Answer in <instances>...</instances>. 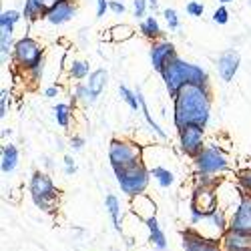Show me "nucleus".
<instances>
[{"instance_id":"a18cd8bd","label":"nucleus","mask_w":251,"mask_h":251,"mask_svg":"<svg viewBox=\"0 0 251 251\" xmlns=\"http://www.w3.org/2000/svg\"><path fill=\"white\" fill-rule=\"evenodd\" d=\"M229 2H233V0H219V4H229Z\"/></svg>"},{"instance_id":"4be33fe9","label":"nucleus","mask_w":251,"mask_h":251,"mask_svg":"<svg viewBox=\"0 0 251 251\" xmlns=\"http://www.w3.org/2000/svg\"><path fill=\"white\" fill-rule=\"evenodd\" d=\"M104 207L111 215V221H113V227L117 233H123V213H121V199L113 193H109L104 197Z\"/></svg>"},{"instance_id":"e433bc0d","label":"nucleus","mask_w":251,"mask_h":251,"mask_svg":"<svg viewBox=\"0 0 251 251\" xmlns=\"http://www.w3.org/2000/svg\"><path fill=\"white\" fill-rule=\"evenodd\" d=\"M45 65H47V58H43V60H40L38 62V65L30 71V73H26L28 76H30V80L32 82H36V80H40V78H43V73H45Z\"/></svg>"},{"instance_id":"a211bd4d","label":"nucleus","mask_w":251,"mask_h":251,"mask_svg":"<svg viewBox=\"0 0 251 251\" xmlns=\"http://www.w3.org/2000/svg\"><path fill=\"white\" fill-rule=\"evenodd\" d=\"M221 247H223V251L247 249V247H251V235H243V233L233 231V229H227L225 235L221 237Z\"/></svg>"},{"instance_id":"79ce46f5","label":"nucleus","mask_w":251,"mask_h":251,"mask_svg":"<svg viewBox=\"0 0 251 251\" xmlns=\"http://www.w3.org/2000/svg\"><path fill=\"white\" fill-rule=\"evenodd\" d=\"M58 95H60V87L58 85H50V87L45 89V97L47 99H56Z\"/></svg>"},{"instance_id":"f257e3e1","label":"nucleus","mask_w":251,"mask_h":251,"mask_svg":"<svg viewBox=\"0 0 251 251\" xmlns=\"http://www.w3.org/2000/svg\"><path fill=\"white\" fill-rule=\"evenodd\" d=\"M213 95L211 87L187 85L173 97V125L175 129H183L187 125L207 127L211 121Z\"/></svg>"},{"instance_id":"39448f33","label":"nucleus","mask_w":251,"mask_h":251,"mask_svg":"<svg viewBox=\"0 0 251 251\" xmlns=\"http://www.w3.org/2000/svg\"><path fill=\"white\" fill-rule=\"evenodd\" d=\"M193 161V169L195 173H205V175H223L231 169V163H229V157L217 147L215 143H209L201 149V153L197 157L191 159Z\"/></svg>"},{"instance_id":"c9c22d12","label":"nucleus","mask_w":251,"mask_h":251,"mask_svg":"<svg viewBox=\"0 0 251 251\" xmlns=\"http://www.w3.org/2000/svg\"><path fill=\"white\" fill-rule=\"evenodd\" d=\"M211 18H213V23H215V25H221V26L227 25V23H229V10H227V6H225V4L217 6Z\"/></svg>"},{"instance_id":"5701e85b","label":"nucleus","mask_w":251,"mask_h":251,"mask_svg":"<svg viewBox=\"0 0 251 251\" xmlns=\"http://www.w3.org/2000/svg\"><path fill=\"white\" fill-rule=\"evenodd\" d=\"M133 36H135V28L131 25H125V23L111 26L107 30V34H102L104 40H111V43H117V45L119 43H127V40L133 38Z\"/></svg>"},{"instance_id":"9b49d317","label":"nucleus","mask_w":251,"mask_h":251,"mask_svg":"<svg viewBox=\"0 0 251 251\" xmlns=\"http://www.w3.org/2000/svg\"><path fill=\"white\" fill-rule=\"evenodd\" d=\"M243 195H245V193L241 191V187L237 185V181L231 183V181L223 179V181L217 185V203H219L221 209H225L227 215H231L235 209L239 207Z\"/></svg>"},{"instance_id":"c85d7f7f","label":"nucleus","mask_w":251,"mask_h":251,"mask_svg":"<svg viewBox=\"0 0 251 251\" xmlns=\"http://www.w3.org/2000/svg\"><path fill=\"white\" fill-rule=\"evenodd\" d=\"M119 95H121V99L129 104V109L131 111H141V100H139V97H137V91H133V89H129V87H125V85H119Z\"/></svg>"},{"instance_id":"ea45409f","label":"nucleus","mask_w":251,"mask_h":251,"mask_svg":"<svg viewBox=\"0 0 251 251\" xmlns=\"http://www.w3.org/2000/svg\"><path fill=\"white\" fill-rule=\"evenodd\" d=\"M109 10L113 14H117V16H123L125 12H127V6H125L121 0H111V2H109Z\"/></svg>"},{"instance_id":"f8f14e48","label":"nucleus","mask_w":251,"mask_h":251,"mask_svg":"<svg viewBox=\"0 0 251 251\" xmlns=\"http://www.w3.org/2000/svg\"><path fill=\"white\" fill-rule=\"evenodd\" d=\"M229 229L243 235H251V195L249 193L243 195L239 207L229 215Z\"/></svg>"},{"instance_id":"37998d69","label":"nucleus","mask_w":251,"mask_h":251,"mask_svg":"<svg viewBox=\"0 0 251 251\" xmlns=\"http://www.w3.org/2000/svg\"><path fill=\"white\" fill-rule=\"evenodd\" d=\"M38 2L43 4V8H45V10L49 12V10H50V8H52V6H54V4L58 2V0H38Z\"/></svg>"},{"instance_id":"b1692460","label":"nucleus","mask_w":251,"mask_h":251,"mask_svg":"<svg viewBox=\"0 0 251 251\" xmlns=\"http://www.w3.org/2000/svg\"><path fill=\"white\" fill-rule=\"evenodd\" d=\"M67 73H69V78L75 80V82H82L85 78L91 76V67H89V62L87 60H82V58H73L69 65H67Z\"/></svg>"},{"instance_id":"f03ea898","label":"nucleus","mask_w":251,"mask_h":251,"mask_svg":"<svg viewBox=\"0 0 251 251\" xmlns=\"http://www.w3.org/2000/svg\"><path fill=\"white\" fill-rule=\"evenodd\" d=\"M163 85L169 93V97L173 99L183 87L187 85H197V87H209V75L203 67L193 65V62H187L185 58L177 56L175 60H171L161 73Z\"/></svg>"},{"instance_id":"aec40b11","label":"nucleus","mask_w":251,"mask_h":251,"mask_svg":"<svg viewBox=\"0 0 251 251\" xmlns=\"http://www.w3.org/2000/svg\"><path fill=\"white\" fill-rule=\"evenodd\" d=\"M145 225H147V235H149L151 245L157 251H165L167 249V235H165V231L161 229V225L157 221V215L151 217V219H147V221H145Z\"/></svg>"},{"instance_id":"473e14b6","label":"nucleus","mask_w":251,"mask_h":251,"mask_svg":"<svg viewBox=\"0 0 251 251\" xmlns=\"http://www.w3.org/2000/svg\"><path fill=\"white\" fill-rule=\"evenodd\" d=\"M163 18H165L167 26H169V30H179L181 20H179V14H177L175 8H165L163 10Z\"/></svg>"},{"instance_id":"dca6fc26","label":"nucleus","mask_w":251,"mask_h":251,"mask_svg":"<svg viewBox=\"0 0 251 251\" xmlns=\"http://www.w3.org/2000/svg\"><path fill=\"white\" fill-rule=\"evenodd\" d=\"M131 213L143 221H147L157 215V205L149 193H141V195L131 197Z\"/></svg>"},{"instance_id":"2f4dec72","label":"nucleus","mask_w":251,"mask_h":251,"mask_svg":"<svg viewBox=\"0 0 251 251\" xmlns=\"http://www.w3.org/2000/svg\"><path fill=\"white\" fill-rule=\"evenodd\" d=\"M10 104H12V93L8 89H2V91H0V119H2V121L8 117Z\"/></svg>"},{"instance_id":"6e6552de","label":"nucleus","mask_w":251,"mask_h":251,"mask_svg":"<svg viewBox=\"0 0 251 251\" xmlns=\"http://www.w3.org/2000/svg\"><path fill=\"white\" fill-rule=\"evenodd\" d=\"M179 135V149L185 157H197L201 153V149L205 147V129L199 125H187V127L177 131Z\"/></svg>"},{"instance_id":"4468645a","label":"nucleus","mask_w":251,"mask_h":251,"mask_svg":"<svg viewBox=\"0 0 251 251\" xmlns=\"http://www.w3.org/2000/svg\"><path fill=\"white\" fill-rule=\"evenodd\" d=\"M76 14V4L73 0H58V2L45 14V20L52 26H62L69 20H73Z\"/></svg>"},{"instance_id":"6ab92c4d","label":"nucleus","mask_w":251,"mask_h":251,"mask_svg":"<svg viewBox=\"0 0 251 251\" xmlns=\"http://www.w3.org/2000/svg\"><path fill=\"white\" fill-rule=\"evenodd\" d=\"M18 161H20V153L16 149V145L12 143L2 145V149H0V169H2V173L10 175L18 167Z\"/></svg>"},{"instance_id":"20e7f679","label":"nucleus","mask_w":251,"mask_h":251,"mask_svg":"<svg viewBox=\"0 0 251 251\" xmlns=\"http://www.w3.org/2000/svg\"><path fill=\"white\" fill-rule=\"evenodd\" d=\"M115 177H117V183L121 187V191L127 195L129 199L135 197V195H141V193H147L149 185H151V169L145 161L141 163H135V165H129V167H123V169H113Z\"/></svg>"},{"instance_id":"1a4fd4ad","label":"nucleus","mask_w":251,"mask_h":251,"mask_svg":"<svg viewBox=\"0 0 251 251\" xmlns=\"http://www.w3.org/2000/svg\"><path fill=\"white\" fill-rule=\"evenodd\" d=\"M181 239H183V249L185 251H223L219 239L205 237L199 229H195L193 225L183 229Z\"/></svg>"},{"instance_id":"f3484780","label":"nucleus","mask_w":251,"mask_h":251,"mask_svg":"<svg viewBox=\"0 0 251 251\" xmlns=\"http://www.w3.org/2000/svg\"><path fill=\"white\" fill-rule=\"evenodd\" d=\"M191 205H197L203 211H211L215 209L217 203V189L215 187H193V193H191Z\"/></svg>"},{"instance_id":"49530a36","label":"nucleus","mask_w":251,"mask_h":251,"mask_svg":"<svg viewBox=\"0 0 251 251\" xmlns=\"http://www.w3.org/2000/svg\"><path fill=\"white\" fill-rule=\"evenodd\" d=\"M241 251H251V247H247V249H241Z\"/></svg>"},{"instance_id":"f704fd0d","label":"nucleus","mask_w":251,"mask_h":251,"mask_svg":"<svg viewBox=\"0 0 251 251\" xmlns=\"http://www.w3.org/2000/svg\"><path fill=\"white\" fill-rule=\"evenodd\" d=\"M185 12L189 16H193V18H199V16L205 14V6L201 2H197V0H189V2L185 4Z\"/></svg>"},{"instance_id":"a19ab883","label":"nucleus","mask_w":251,"mask_h":251,"mask_svg":"<svg viewBox=\"0 0 251 251\" xmlns=\"http://www.w3.org/2000/svg\"><path fill=\"white\" fill-rule=\"evenodd\" d=\"M111 0H97V18H104V12L109 10Z\"/></svg>"},{"instance_id":"cd10ccee","label":"nucleus","mask_w":251,"mask_h":251,"mask_svg":"<svg viewBox=\"0 0 251 251\" xmlns=\"http://www.w3.org/2000/svg\"><path fill=\"white\" fill-rule=\"evenodd\" d=\"M47 10L43 8V4L38 2V0H25V8H23V18L26 20L28 25L36 23V20L45 18Z\"/></svg>"},{"instance_id":"58836bf2","label":"nucleus","mask_w":251,"mask_h":251,"mask_svg":"<svg viewBox=\"0 0 251 251\" xmlns=\"http://www.w3.org/2000/svg\"><path fill=\"white\" fill-rule=\"evenodd\" d=\"M62 163H65V175L73 177V175L76 173V163H75V159H73L71 155H65V159H62Z\"/></svg>"},{"instance_id":"423d86ee","label":"nucleus","mask_w":251,"mask_h":251,"mask_svg":"<svg viewBox=\"0 0 251 251\" xmlns=\"http://www.w3.org/2000/svg\"><path fill=\"white\" fill-rule=\"evenodd\" d=\"M12 62L20 73H30L40 60L45 58V49L32 36H23L16 40L14 50H12Z\"/></svg>"},{"instance_id":"412c9836","label":"nucleus","mask_w":251,"mask_h":251,"mask_svg":"<svg viewBox=\"0 0 251 251\" xmlns=\"http://www.w3.org/2000/svg\"><path fill=\"white\" fill-rule=\"evenodd\" d=\"M139 34H141L143 38L151 40V43H155V40L163 38V28H161V25H159L157 16H147V18H143L141 23H139Z\"/></svg>"},{"instance_id":"a878e982","label":"nucleus","mask_w":251,"mask_h":251,"mask_svg":"<svg viewBox=\"0 0 251 251\" xmlns=\"http://www.w3.org/2000/svg\"><path fill=\"white\" fill-rule=\"evenodd\" d=\"M52 117H54L58 127L69 129L71 127V119H73V104L71 102H56L52 107Z\"/></svg>"},{"instance_id":"bb28decb","label":"nucleus","mask_w":251,"mask_h":251,"mask_svg":"<svg viewBox=\"0 0 251 251\" xmlns=\"http://www.w3.org/2000/svg\"><path fill=\"white\" fill-rule=\"evenodd\" d=\"M137 91V97H139V100H141V113H143V117H145V121H147V125H149V127H151V131L161 139V141H167V133L159 127V125H157V121L151 117V113H149V107H147V100H145V97H143V93H141V89L137 87L135 89Z\"/></svg>"},{"instance_id":"393cba45","label":"nucleus","mask_w":251,"mask_h":251,"mask_svg":"<svg viewBox=\"0 0 251 251\" xmlns=\"http://www.w3.org/2000/svg\"><path fill=\"white\" fill-rule=\"evenodd\" d=\"M149 169H151V177L155 179V183L161 187V189H169V187L175 183V173L169 169V167L153 165Z\"/></svg>"},{"instance_id":"4c0bfd02","label":"nucleus","mask_w":251,"mask_h":251,"mask_svg":"<svg viewBox=\"0 0 251 251\" xmlns=\"http://www.w3.org/2000/svg\"><path fill=\"white\" fill-rule=\"evenodd\" d=\"M69 147L73 151H82V147H85V137H80V135H71L69 139Z\"/></svg>"},{"instance_id":"ddd939ff","label":"nucleus","mask_w":251,"mask_h":251,"mask_svg":"<svg viewBox=\"0 0 251 251\" xmlns=\"http://www.w3.org/2000/svg\"><path fill=\"white\" fill-rule=\"evenodd\" d=\"M217 73H219V78L223 82H231L239 71V65H241V54L235 50V49H227L223 50L219 56H217Z\"/></svg>"},{"instance_id":"c756f323","label":"nucleus","mask_w":251,"mask_h":251,"mask_svg":"<svg viewBox=\"0 0 251 251\" xmlns=\"http://www.w3.org/2000/svg\"><path fill=\"white\" fill-rule=\"evenodd\" d=\"M23 20V12L18 10H2L0 14V28H6V30H14V26Z\"/></svg>"},{"instance_id":"2eb2a0df","label":"nucleus","mask_w":251,"mask_h":251,"mask_svg":"<svg viewBox=\"0 0 251 251\" xmlns=\"http://www.w3.org/2000/svg\"><path fill=\"white\" fill-rule=\"evenodd\" d=\"M107 80H109V71L107 69H97L91 73L89 80L85 82L87 87V102L85 104H95L100 97V93L107 87Z\"/></svg>"},{"instance_id":"7c9ffc66","label":"nucleus","mask_w":251,"mask_h":251,"mask_svg":"<svg viewBox=\"0 0 251 251\" xmlns=\"http://www.w3.org/2000/svg\"><path fill=\"white\" fill-rule=\"evenodd\" d=\"M235 181L241 187L243 193H249L251 195V167H249V169H239L237 175H235Z\"/></svg>"},{"instance_id":"0eeeda50","label":"nucleus","mask_w":251,"mask_h":251,"mask_svg":"<svg viewBox=\"0 0 251 251\" xmlns=\"http://www.w3.org/2000/svg\"><path fill=\"white\" fill-rule=\"evenodd\" d=\"M143 155H145V147L135 141L115 137L109 143V163L113 169H123V167L141 163Z\"/></svg>"},{"instance_id":"7ed1b4c3","label":"nucleus","mask_w":251,"mask_h":251,"mask_svg":"<svg viewBox=\"0 0 251 251\" xmlns=\"http://www.w3.org/2000/svg\"><path fill=\"white\" fill-rule=\"evenodd\" d=\"M28 193L32 203L45 213H54L58 207L60 191L56 189V185L52 177L45 171H34L30 181H28Z\"/></svg>"},{"instance_id":"72a5a7b5","label":"nucleus","mask_w":251,"mask_h":251,"mask_svg":"<svg viewBox=\"0 0 251 251\" xmlns=\"http://www.w3.org/2000/svg\"><path fill=\"white\" fill-rule=\"evenodd\" d=\"M147 10H149V2H147V0H133V16L137 20L147 18Z\"/></svg>"},{"instance_id":"9d476101","label":"nucleus","mask_w":251,"mask_h":251,"mask_svg":"<svg viewBox=\"0 0 251 251\" xmlns=\"http://www.w3.org/2000/svg\"><path fill=\"white\" fill-rule=\"evenodd\" d=\"M179 56L175 45L171 43V40H167L165 36L155 40V43H151V49H149V58H151V67L153 71H157L159 75L163 73V69L169 65L171 60H175Z\"/></svg>"},{"instance_id":"c03bdc74","label":"nucleus","mask_w":251,"mask_h":251,"mask_svg":"<svg viewBox=\"0 0 251 251\" xmlns=\"http://www.w3.org/2000/svg\"><path fill=\"white\" fill-rule=\"evenodd\" d=\"M147 2H149V10H157L159 8V0H147Z\"/></svg>"}]
</instances>
